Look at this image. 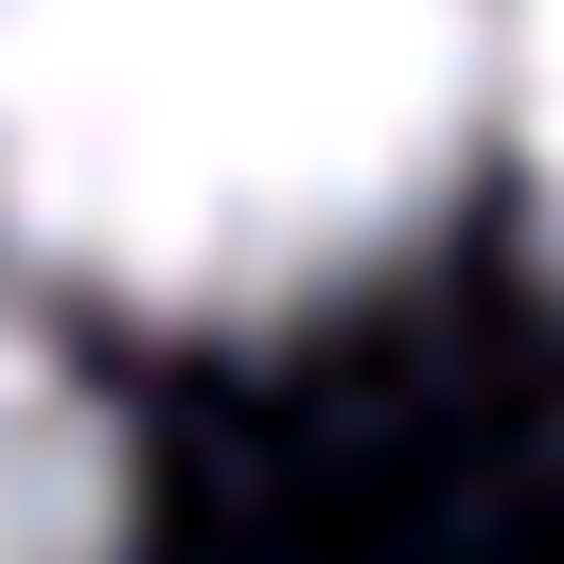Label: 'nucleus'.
<instances>
[{
	"label": "nucleus",
	"mask_w": 564,
	"mask_h": 564,
	"mask_svg": "<svg viewBox=\"0 0 564 564\" xmlns=\"http://www.w3.org/2000/svg\"><path fill=\"white\" fill-rule=\"evenodd\" d=\"M494 123V0H0V247L159 335L405 264Z\"/></svg>",
	"instance_id": "nucleus-1"
},
{
	"label": "nucleus",
	"mask_w": 564,
	"mask_h": 564,
	"mask_svg": "<svg viewBox=\"0 0 564 564\" xmlns=\"http://www.w3.org/2000/svg\"><path fill=\"white\" fill-rule=\"evenodd\" d=\"M123 546H141L123 423L70 370V335L35 300H0V564H123Z\"/></svg>",
	"instance_id": "nucleus-2"
},
{
	"label": "nucleus",
	"mask_w": 564,
	"mask_h": 564,
	"mask_svg": "<svg viewBox=\"0 0 564 564\" xmlns=\"http://www.w3.org/2000/svg\"><path fill=\"white\" fill-rule=\"evenodd\" d=\"M494 106H511V176L564 247V0H494Z\"/></svg>",
	"instance_id": "nucleus-3"
}]
</instances>
